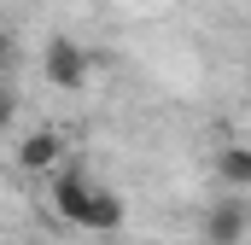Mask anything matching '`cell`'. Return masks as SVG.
Instances as JSON below:
<instances>
[{
	"instance_id": "cell-5",
	"label": "cell",
	"mask_w": 251,
	"mask_h": 245,
	"mask_svg": "<svg viewBox=\"0 0 251 245\" xmlns=\"http://www.w3.org/2000/svg\"><path fill=\"white\" fill-rule=\"evenodd\" d=\"M216 175L228 187H251V146H222L216 152Z\"/></svg>"
},
{
	"instance_id": "cell-4",
	"label": "cell",
	"mask_w": 251,
	"mask_h": 245,
	"mask_svg": "<svg viewBox=\"0 0 251 245\" xmlns=\"http://www.w3.org/2000/svg\"><path fill=\"white\" fill-rule=\"evenodd\" d=\"M246 228H251V210L240 198H222V204L204 210V245H240Z\"/></svg>"
},
{
	"instance_id": "cell-3",
	"label": "cell",
	"mask_w": 251,
	"mask_h": 245,
	"mask_svg": "<svg viewBox=\"0 0 251 245\" xmlns=\"http://www.w3.org/2000/svg\"><path fill=\"white\" fill-rule=\"evenodd\" d=\"M18 170H29V175H59L64 170V140L53 128L24 134V140H18Z\"/></svg>"
},
{
	"instance_id": "cell-2",
	"label": "cell",
	"mask_w": 251,
	"mask_h": 245,
	"mask_svg": "<svg viewBox=\"0 0 251 245\" xmlns=\"http://www.w3.org/2000/svg\"><path fill=\"white\" fill-rule=\"evenodd\" d=\"M41 76H47L53 88H82V82H88V53H82L76 41L53 35L47 53H41Z\"/></svg>"
},
{
	"instance_id": "cell-6",
	"label": "cell",
	"mask_w": 251,
	"mask_h": 245,
	"mask_svg": "<svg viewBox=\"0 0 251 245\" xmlns=\"http://www.w3.org/2000/svg\"><path fill=\"white\" fill-rule=\"evenodd\" d=\"M12 117H18V105H12V94H0V128H6Z\"/></svg>"
},
{
	"instance_id": "cell-1",
	"label": "cell",
	"mask_w": 251,
	"mask_h": 245,
	"mask_svg": "<svg viewBox=\"0 0 251 245\" xmlns=\"http://www.w3.org/2000/svg\"><path fill=\"white\" fill-rule=\"evenodd\" d=\"M100 193L105 187H94L76 164H64L59 175H53V204H59L64 222H76V228H94V210H100Z\"/></svg>"
},
{
	"instance_id": "cell-7",
	"label": "cell",
	"mask_w": 251,
	"mask_h": 245,
	"mask_svg": "<svg viewBox=\"0 0 251 245\" xmlns=\"http://www.w3.org/2000/svg\"><path fill=\"white\" fill-rule=\"evenodd\" d=\"M0 59H6V35H0Z\"/></svg>"
}]
</instances>
